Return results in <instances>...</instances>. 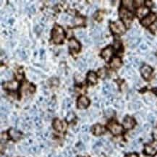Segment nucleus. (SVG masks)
<instances>
[{"instance_id":"29","label":"nucleus","mask_w":157,"mask_h":157,"mask_svg":"<svg viewBox=\"0 0 157 157\" xmlns=\"http://www.w3.org/2000/svg\"><path fill=\"white\" fill-rule=\"evenodd\" d=\"M135 3H136V4H135V5L136 6H140V5H141L140 3H143V1H136L135 2Z\"/></svg>"},{"instance_id":"23","label":"nucleus","mask_w":157,"mask_h":157,"mask_svg":"<svg viewBox=\"0 0 157 157\" xmlns=\"http://www.w3.org/2000/svg\"><path fill=\"white\" fill-rule=\"evenodd\" d=\"M110 90H111L110 86L107 85V84H105V86H104V92H105V93H109V92L110 91Z\"/></svg>"},{"instance_id":"2","label":"nucleus","mask_w":157,"mask_h":157,"mask_svg":"<svg viewBox=\"0 0 157 157\" xmlns=\"http://www.w3.org/2000/svg\"><path fill=\"white\" fill-rule=\"evenodd\" d=\"M111 31L113 32L114 33L118 34V35H122L124 34L126 31L125 25L122 21H117L115 22H112L110 24Z\"/></svg>"},{"instance_id":"3","label":"nucleus","mask_w":157,"mask_h":157,"mask_svg":"<svg viewBox=\"0 0 157 157\" xmlns=\"http://www.w3.org/2000/svg\"><path fill=\"white\" fill-rule=\"evenodd\" d=\"M120 16L121 17V19L123 21V22L125 23V25L128 26H130V24L132 23V14L128 10V9L125 8H121L120 10Z\"/></svg>"},{"instance_id":"26","label":"nucleus","mask_w":157,"mask_h":157,"mask_svg":"<svg viewBox=\"0 0 157 157\" xmlns=\"http://www.w3.org/2000/svg\"><path fill=\"white\" fill-rule=\"evenodd\" d=\"M125 157H138V155L137 154H130L125 156Z\"/></svg>"},{"instance_id":"4","label":"nucleus","mask_w":157,"mask_h":157,"mask_svg":"<svg viewBox=\"0 0 157 157\" xmlns=\"http://www.w3.org/2000/svg\"><path fill=\"white\" fill-rule=\"evenodd\" d=\"M144 153L148 156H155L157 154V140L145 145Z\"/></svg>"},{"instance_id":"9","label":"nucleus","mask_w":157,"mask_h":157,"mask_svg":"<svg viewBox=\"0 0 157 157\" xmlns=\"http://www.w3.org/2000/svg\"><path fill=\"white\" fill-rule=\"evenodd\" d=\"M152 72L153 69L148 65H144L140 68V73H141L143 77L144 78V79L146 80L149 79L152 74Z\"/></svg>"},{"instance_id":"8","label":"nucleus","mask_w":157,"mask_h":157,"mask_svg":"<svg viewBox=\"0 0 157 157\" xmlns=\"http://www.w3.org/2000/svg\"><path fill=\"white\" fill-rule=\"evenodd\" d=\"M90 105V100L86 97V96H81L78 99V107L80 109L88 108V106Z\"/></svg>"},{"instance_id":"19","label":"nucleus","mask_w":157,"mask_h":157,"mask_svg":"<svg viewBox=\"0 0 157 157\" xmlns=\"http://www.w3.org/2000/svg\"><path fill=\"white\" fill-rule=\"evenodd\" d=\"M98 75L101 78H105L107 75V71H106V69L105 67H102L98 70Z\"/></svg>"},{"instance_id":"28","label":"nucleus","mask_w":157,"mask_h":157,"mask_svg":"<svg viewBox=\"0 0 157 157\" xmlns=\"http://www.w3.org/2000/svg\"><path fill=\"white\" fill-rule=\"evenodd\" d=\"M153 136L156 139H157V128L154 129V132H153Z\"/></svg>"},{"instance_id":"5","label":"nucleus","mask_w":157,"mask_h":157,"mask_svg":"<svg viewBox=\"0 0 157 157\" xmlns=\"http://www.w3.org/2000/svg\"><path fill=\"white\" fill-rule=\"evenodd\" d=\"M107 127L109 130L111 131V132L113 135H114V136L120 135L122 132V131H123L122 127L115 121H111L108 124Z\"/></svg>"},{"instance_id":"7","label":"nucleus","mask_w":157,"mask_h":157,"mask_svg":"<svg viewBox=\"0 0 157 157\" xmlns=\"http://www.w3.org/2000/svg\"><path fill=\"white\" fill-rule=\"evenodd\" d=\"M53 128L56 131L62 132H63L66 128V123L64 122H62L59 119H56L53 122Z\"/></svg>"},{"instance_id":"1","label":"nucleus","mask_w":157,"mask_h":157,"mask_svg":"<svg viewBox=\"0 0 157 157\" xmlns=\"http://www.w3.org/2000/svg\"><path fill=\"white\" fill-rule=\"evenodd\" d=\"M65 38V33L61 26L55 25L52 31V39L54 44H60Z\"/></svg>"},{"instance_id":"27","label":"nucleus","mask_w":157,"mask_h":157,"mask_svg":"<svg viewBox=\"0 0 157 157\" xmlns=\"http://www.w3.org/2000/svg\"><path fill=\"white\" fill-rule=\"evenodd\" d=\"M146 5L147 6V7H151V6L153 5L152 2H151V1H146Z\"/></svg>"},{"instance_id":"12","label":"nucleus","mask_w":157,"mask_h":157,"mask_svg":"<svg viewBox=\"0 0 157 157\" xmlns=\"http://www.w3.org/2000/svg\"><path fill=\"white\" fill-rule=\"evenodd\" d=\"M156 15H155V14L151 13L142 20L141 24L144 26H145V27H147V26L150 25L151 24L154 23L155 20H156Z\"/></svg>"},{"instance_id":"31","label":"nucleus","mask_w":157,"mask_h":157,"mask_svg":"<svg viewBox=\"0 0 157 157\" xmlns=\"http://www.w3.org/2000/svg\"><path fill=\"white\" fill-rule=\"evenodd\" d=\"M153 91H154V93L157 95V88H156V89H153Z\"/></svg>"},{"instance_id":"30","label":"nucleus","mask_w":157,"mask_h":157,"mask_svg":"<svg viewBox=\"0 0 157 157\" xmlns=\"http://www.w3.org/2000/svg\"><path fill=\"white\" fill-rule=\"evenodd\" d=\"M140 47H141V49H147L146 45V44H143L142 45L140 46Z\"/></svg>"},{"instance_id":"22","label":"nucleus","mask_w":157,"mask_h":157,"mask_svg":"<svg viewBox=\"0 0 157 157\" xmlns=\"http://www.w3.org/2000/svg\"><path fill=\"white\" fill-rule=\"evenodd\" d=\"M150 31L152 33H157V21L150 26Z\"/></svg>"},{"instance_id":"10","label":"nucleus","mask_w":157,"mask_h":157,"mask_svg":"<svg viewBox=\"0 0 157 157\" xmlns=\"http://www.w3.org/2000/svg\"><path fill=\"white\" fill-rule=\"evenodd\" d=\"M68 44H69V48L71 51L75 52V53L79 52L80 46L79 42H78L75 39H74V38L70 39L69 40V42H68Z\"/></svg>"},{"instance_id":"20","label":"nucleus","mask_w":157,"mask_h":157,"mask_svg":"<svg viewBox=\"0 0 157 157\" xmlns=\"http://www.w3.org/2000/svg\"><path fill=\"white\" fill-rule=\"evenodd\" d=\"M132 1H129V0H124L122 1V6L125 7V9L131 10L132 8Z\"/></svg>"},{"instance_id":"16","label":"nucleus","mask_w":157,"mask_h":157,"mask_svg":"<svg viewBox=\"0 0 157 157\" xmlns=\"http://www.w3.org/2000/svg\"><path fill=\"white\" fill-rule=\"evenodd\" d=\"M87 80L88 82H90V84H94L96 83L97 82V77H96V74L94 72H89L87 75Z\"/></svg>"},{"instance_id":"13","label":"nucleus","mask_w":157,"mask_h":157,"mask_svg":"<svg viewBox=\"0 0 157 157\" xmlns=\"http://www.w3.org/2000/svg\"><path fill=\"white\" fill-rule=\"evenodd\" d=\"M92 131H93V133L95 135V136H99L101 135L104 133V132H105V128L99 124H96L93 127V128H92Z\"/></svg>"},{"instance_id":"17","label":"nucleus","mask_w":157,"mask_h":157,"mask_svg":"<svg viewBox=\"0 0 157 157\" xmlns=\"http://www.w3.org/2000/svg\"><path fill=\"white\" fill-rule=\"evenodd\" d=\"M122 65V60L119 57H115L112 59V62H111V67L113 68H116V69H118L121 67Z\"/></svg>"},{"instance_id":"14","label":"nucleus","mask_w":157,"mask_h":157,"mask_svg":"<svg viewBox=\"0 0 157 157\" xmlns=\"http://www.w3.org/2000/svg\"><path fill=\"white\" fill-rule=\"evenodd\" d=\"M149 13V9L148 7H140L137 10V16L139 18L146 17Z\"/></svg>"},{"instance_id":"18","label":"nucleus","mask_w":157,"mask_h":157,"mask_svg":"<svg viewBox=\"0 0 157 157\" xmlns=\"http://www.w3.org/2000/svg\"><path fill=\"white\" fill-rule=\"evenodd\" d=\"M17 82L16 81H10L6 82L5 88L8 90H16L17 88Z\"/></svg>"},{"instance_id":"6","label":"nucleus","mask_w":157,"mask_h":157,"mask_svg":"<svg viewBox=\"0 0 157 157\" xmlns=\"http://www.w3.org/2000/svg\"><path fill=\"white\" fill-rule=\"evenodd\" d=\"M136 125V121L131 117L127 116L123 120V127L126 130H131Z\"/></svg>"},{"instance_id":"24","label":"nucleus","mask_w":157,"mask_h":157,"mask_svg":"<svg viewBox=\"0 0 157 157\" xmlns=\"http://www.w3.org/2000/svg\"><path fill=\"white\" fill-rule=\"evenodd\" d=\"M80 69L82 70V71H83V70H85L86 69V64L85 63H82V62H80Z\"/></svg>"},{"instance_id":"21","label":"nucleus","mask_w":157,"mask_h":157,"mask_svg":"<svg viewBox=\"0 0 157 157\" xmlns=\"http://www.w3.org/2000/svg\"><path fill=\"white\" fill-rule=\"evenodd\" d=\"M140 39H132L130 40V42H129V47L130 48H134L138 45V44L139 43Z\"/></svg>"},{"instance_id":"11","label":"nucleus","mask_w":157,"mask_h":157,"mask_svg":"<svg viewBox=\"0 0 157 157\" xmlns=\"http://www.w3.org/2000/svg\"><path fill=\"white\" fill-rule=\"evenodd\" d=\"M114 53V49L112 47H108L101 52V57L105 59L106 62H109Z\"/></svg>"},{"instance_id":"15","label":"nucleus","mask_w":157,"mask_h":157,"mask_svg":"<svg viewBox=\"0 0 157 157\" xmlns=\"http://www.w3.org/2000/svg\"><path fill=\"white\" fill-rule=\"evenodd\" d=\"M9 135L11 137L12 139H13L14 140H18L21 138V132L17 131V130H15L13 128L10 129V130L9 131Z\"/></svg>"},{"instance_id":"25","label":"nucleus","mask_w":157,"mask_h":157,"mask_svg":"<svg viewBox=\"0 0 157 157\" xmlns=\"http://www.w3.org/2000/svg\"><path fill=\"white\" fill-rule=\"evenodd\" d=\"M120 46H121V43L119 41H116L114 42V47H115L116 49H119Z\"/></svg>"}]
</instances>
